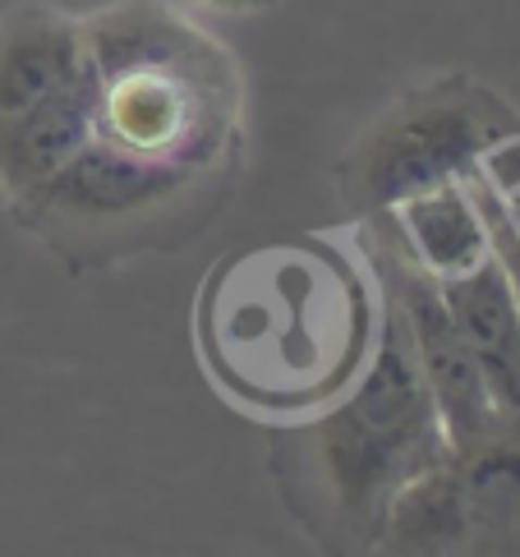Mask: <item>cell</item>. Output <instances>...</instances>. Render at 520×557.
<instances>
[{
  "instance_id": "6da1fadb",
  "label": "cell",
  "mask_w": 520,
  "mask_h": 557,
  "mask_svg": "<svg viewBox=\"0 0 520 557\" xmlns=\"http://www.w3.org/2000/svg\"><path fill=\"white\" fill-rule=\"evenodd\" d=\"M194 327L226 401L282 424L359 377L383 327V295L369 263L323 240L272 245L208 272Z\"/></svg>"
},
{
  "instance_id": "7a4b0ae2",
  "label": "cell",
  "mask_w": 520,
  "mask_h": 557,
  "mask_svg": "<svg viewBox=\"0 0 520 557\" xmlns=\"http://www.w3.org/2000/svg\"><path fill=\"white\" fill-rule=\"evenodd\" d=\"M377 295L383 327L369 364L336 401L282 420L268 443L272 480L295 525L332 553H373L401 484L451 456L401 309L383 286Z\"/></svg>"
},
{
  "instance_id": "3957f363",
  "label": "cell",
  "mask_w": 520,
  "mask_h": 557,
  "mask_svg": "<svg viewBox=\"0 0 520 557\" xmlns=\"http://www.w3.org/2000/svg\"><path fill=\"white\" fill-rule=\"evenodd\" d=\"M78 24L92 70V138L138 162L235 181L245 157L235 55L166 0H115Z\"/></svg>"
},
{
  "instance_id": "277c9868",
  "label": "cell",
  "mask_w": 520,
  "mask_h": 557,
  "mask_svg": "<svg viewBox=\"0 0 520 557\" xmlns=\"http://www.w3.org/2000/svg\"><path fill=\"white\" fill-rule=\"evenodd\" d=\"M231 194L226 175L138 162L88 134L51 181L14 198L10 212L65 263L97 268L125 253L175 245L194 235Z\"/></svg>"
},
{
  "instance_id": "5b68a950",
  "label": "cell",
  "mask_w": 520,
  "mask_h": 557,
  "mask_svg": "<svg viewBox=\"0 0 520 557\" xmlns=\"http://www.w3.org/2000/svg\"><path fill=\"white\" fill-rule=\"evenodd\" d=\"M516 115L493 88L466 74H437L406 88L342 152L332 181L350 216H373L443 181H466L493 134Z\"/></svg>"
},
{
  "instance_id": "8992f818",
  "label": "cell",
  "mask_w": 520,
  "mask_h": 557,
  "mask_svg": "<svg viewBox=\"0 0 520 557\" xmlns=\"http://www.w3.org/2000/svg\"><path fill=\"white\" fill-rule=\"evenodd\" d=\"M503 414L520 410V290L497 253L437 282Z\"/></svg>"
},
{
  "instance_id": "52a82bcc",
  "label": "cell",
  "mask_w": 520,
  "mask_h": 557,
  "mask_svg": "<svg viewBox=\"0 0 520 557\" xmlns=\"http://www.w3.org/2000/svg\"><path fill=\"white\" fill-rule=\"evenodd\" d=\"M84 70V24L74 14H60L55 5H18L0 14V125L42 107Z\"/></svg>"
},
{
  "instance_id": "ba28073f",
  "label": "cell",
  "mask_w": 520,
  "mask_h": 557,
  "mask_svg": "<svg viewBox=\"0 0 520 557\" xmlns=\"http://www.w3.org/2000/svg\"><path fill=\"white\" fill-rule=\"evenodd\" d=\"M383 222L392 226L396 245L424 272H433L437 282H447V276L466 272L479 258L493 253L488 222L466 181H443L433 189H419L401 198L396 208H387Z\"/></svg>"
},
{
  "instance_id": "9c48e42d",
  "label": "cell",
  "mask_w": 520,
  "mask_h": 557,
  "mask_svg": "<svg viewBox=\"0 0 520 557\" xmlns=\"http://www.w3.org/2000/svg\"><path fill=\"white\" fill-rule=\"evenodd\" d=\"M88 134H92V70L51 92L42 107L0 125V189H5L10 203L51 181L88 144Z\"/></svg>"
},
{
  "instance_id": "30bf717a",
  "label": "cell",
  "mask_w": 520,
  "mask_h": 557,
  "mask_svg": "<svg viewBox=\"0 0 520 557\" xmlns=\"http://www.w3.org/2000/svg\"><path fill=\"white\" fill-rule=\"evenodd\" d=\"M466 185L488 222L493 253L507 263L511 282L520 290V111L493 134V144L479 152Z\"/></svg>"
},
{
  "instance_id": "8fae6325",
  "label": "cell",
  "mask_w": 520,
  "mask_h": 557,
  "mask_svg": "<svg viewBox=\"0 0 520 557\" xmlns=\"http://www.w3.org/2000/svg\"><path fill=\"white\" fill-rule=\"evenodd\" d=\"M194 5H203L212 14H263L276 5V0H194Z\"/></svg>"
}]
</instances>
